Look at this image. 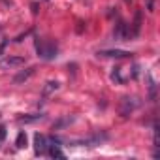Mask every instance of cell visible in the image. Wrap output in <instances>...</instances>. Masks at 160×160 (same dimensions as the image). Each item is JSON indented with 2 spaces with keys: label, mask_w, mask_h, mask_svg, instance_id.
Masks as SVG:
<instances>
[{
  "label": "cell",
  "mask_w": 160,
  "mask_h": 160,
  "mask_svg": "<svg viewBox=\"0 0 160 160\" xmlns=\"http://www.w3.org/2000/svg\"><path fill=\"white\" fill-rule=\"evenodd\" d=\"M111 79H113V81H117V83H122V77H121L119 70H113L111 72Z\"/></svg>",
  "instance_id": "11"
},
{
  "label": "cell",
  "mask_w": 160,
  "mask_h": 160,
  "mask_svg": "<svg viewBox=\"0 0 160 160\" xmlns=\"http://www.w3.org/2000/svg\"><path fill=\"white\" fill-rule=\"evenodd\" d=\"M136 108H139V100H136V98H122L121 100V106H119V113L122 115V117H128Z\"/></svg>",
  "instance_id": "2"
},
{
  "label": "cell",
  "mask_w": 160,
  "mask_h": 160,
  "mask_svg": "<svg viewBox=\"0 0 160 160\" xmlns=\"http://www.w3.org/2000/svg\"><path fill=\"white\" fill-rule=\"evenodd\" d=\"M98 57H104V58H130L132 53L122 51V49H106V51H98Z\"/></svg>",
  "instance_id": "3"
},
{
  "label": "cell",
  "mask_w": 160,
  "mask_h": 160,
  "mask_svg": "<svg viewBox=\"0 0 160 160\" xmlns=\"http://www.w3.org/2000/svg\"><path fill=\"white\" fill-rule=\"evenodd\" d=\"M47 147H49V139L43 134H36L34 136V151H36V154H45Z\"/></svg>",
  "instance_id": "5"
},
{
  "label": "cell",
  "mask_w": 160,
  "mask_h": 160,
  "mask_svg": "<svg viewBox=\"0 0 160 160\" xmlns=\"http://www.w3.org/2000/svg\"><path fill=\"white\" fill-rule=\"evenodd\" d=\"M15 145H17V149L27 147V134H25V132H19V136H17V139H15Z\"/></svg>",
  "instance_id": "9"
},
{
  "label": "cell",
  "mask_w": 160,
  "mask_h": 160,
  "mask_svg": "<svg viewBox=\"0 0 160 160\" xmlns=\"http://www.w3.org/2000/svg\"><path fill=\"white\" fill-rule=\"evenodd\" d=\"M113 38L115 40H128V38H132V32H130L128 25L122 23V21H119L117 27H115V30H113Z\"/></svg>",
  "instance_id": "4"
},
{
  "label": "cell",
  "mask_w": 160,
  "mask_h": 160,
  "mask_svg": "<svg viewBox=\"0 0 160 160\" xmlns=\"http://www.w3.org/2000/svg\"><path fill=\"white\" fill-rule=\"evenodd\" d=\"M147 8H149V12H152V0H147Z\"/></svg>",
  "instance_id": "13"
},
{
  "label": "cell",
  "mask_w": 160,
  "mask_h": 160,
  "mask_svg": "<svg viewBox=\"0 0 160 160\" xmlns=\"http://www.w3.org/2000/svg\"><path fill=\"white\" fill-rule=\"evenodd\" d=\"M57 89H58V81H47V83H45V87H43V96H47V94L55 92Z\"/></svg>",
  "instance_id": "8"
},
{
  "label": "cell",
  "mask_w": 160,
  "mask_h": 160,
  "mask_svg": "<svg viewBox=\"0 0 160 160\" xmlns=\"http://www.w3.org/2000/svg\"><path fill=\"white\" fill-rule=\"evenodd\" d=\"M25 64V58L23 57H6L0 60V66L2 68H13V66H21Z\"/></svg>",
  "instance_id": "6"
},
{
  "label": "cell",
  "mask_w": 160,
  "mask_h": 160,
  "mask_svg": "<svg viewBox=\"0 0 160 160\" xmlns=\"http://www.w3.org/2000/svg\"><path fill=\"white\" fill-rule=\"evenodd\" d=\"M36 119H42V115H32V117H19V122H32Z\"/></svg>",
  "instance_id": "10"
},
{
  "label": "cell",
  "mask_w": 160,
  "mask_h": 160,
  "mask_svg": "<svg viewBox=\"0 0 160 160\" xmlns=\"http://www.w3.org/2000/svg\"><path fill=\"white\" fill-rule=\"evenodd\" d=\"M32 73H34V68H28L27 72H21V73H17V75L13 77V83H23V81H27V79H28Z\"/></svg>",
  "instance_id": "7"
},
{
  "label": "cell",
  "mask_w": 160,
  "mask_h": 160,
  "mask_svg": "<svg viewBox=\"0 0 160 160\" xmlns=\"http://www.w3.org/2000/svg\"><path fill=\"white\" fill-rule=\"evenodd\" d=\"M4 138H6V126H4V124H0V143L4 141Z\"/></svg>",
  "instance_id": "12"
},
{
  "label": "cell",
  "mask_w": 160,
  "mask_h": 160,
  "mask_svg": "<svg viewBox=\"0 0 160 160\" xmlns=\"http://www.w3.org/2000/svg\"><path fill=\"white\" fill-rule=\"evenodd\" d=\"M36 53L43 60H53L57 57V53H58V45L55 42H51V40H40L38 38L36 40Z\"/></svg>",
  "instance_id": "1"
}]
</instances>
